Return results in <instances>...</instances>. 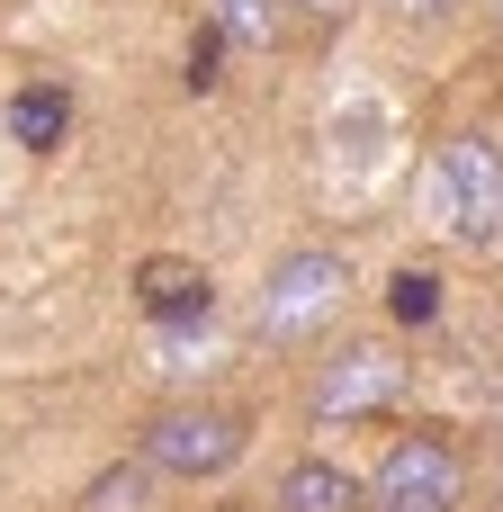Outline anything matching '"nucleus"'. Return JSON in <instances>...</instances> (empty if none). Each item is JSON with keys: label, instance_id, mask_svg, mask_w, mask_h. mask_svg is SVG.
Returning a JSON list of instances; mask_svg holds the SVG:
<instances>
[{"label": "nucleus", "instance_id": "nucleus-1", "mask_svg": "<svg viewBox=\"0 0 503 512\" xmlns=\"http://www.w3.org/2000/svg\"><path fill=\"white\" fill-rule=\"evenodd\" d=\"M342 288H351L342 252H288V261L270 270V288H261V333H270V342L315 333V324L342 306Z\"/></svg>", "mask_w": 503, "mask_h": 512}, {"label": "nucleus", "instance_id": "nucleus-2", "mask_svg": "<svg viewBox=\"0 0 503 512\" xmlns=\"http://www.w3.org/2000/svg\"><path fill=\"white\" fill-rule=\"evenodd\" d=\"M243 414H216V405H180L144 432V468H171V477H225L243 459Z\"/></svg>", "mask_w": 503, "mask_h": 512}, {"label": "nucleus", "instance_id": "nucleus-3", "mask_svg": "<svg viewBox=\"0 0 503 512\" xmlns=\"http://www.w3.org/2000/svg\"><path fill=\"white\" fill-rule=\"evenodd\" d=\"M441 207L459 243H495L503 234V153L486 135H450L441 144Z\"/></svg>", "mask_w": 503, "mask_h": 512}, {"label": "nucleus", "instance_id": "nucleus-4", "mask_svg": "<svg viewBox=\"0 0 503 512\" xmlns=\"http://www.w3.org/2000/svg\"><path fill=\"white\" fill-rule=\"evenodd\" d=\"M378 504H423V512H450L459 504V486H468V468H459V450L441 441V432H405L387 459H378Z\"/></svg>", "mask_w": 503, "mask_h": 512}, {"label": "nucleus", "instance_id": "nucleus-5", "mask_svg": "<svg viewBox=\"0 0 503 512\" xmlns=\"http://www.w3.org/2000/svg\"><path fill=\"white\" fill-rule=\"evenodd\" d=\"M396 387H405V360H396V351H342V360L315 378V423H351V414H378Z\"/></svg>", "mask_w": 503, "mask_h": 512}, {"label": "nucleus", "instance_id": "nucleus-6", "mask_svg": "<svg viewBox=\"0 0 503 512\" xmlns=\"http://www.w3.org/2000/svg\"><path fill=\"white\" fill-rule=\"evenodd\" d=\"M135 297H144V315H153L162 333H189V324H207V315H216V279H207V270H189V261H144Z\"/></svg>", "mask_w": 503, "mask_h": 512}, {"label": "nucleus", "instance_id": "nucleus-7", "mask_svg": "<svg viewBox=\"0 0 503 512\" xmlns=\"http://www.w3.org/2000/svg\"><path fill=\"white\" fill-rule=\"evenodd\" d=\"M279 512H360V477L342 459H297L279 477Z\"/></svg>", "mask_w": 503, "mask_h": 512}, {"label": "nucleus", "instance_id": "nucleus-8", "mask_svg": "<svg viewBox=\"0 0 503 512\" xmlns=\"http://www.w3.org/2000/svg\"><path fill=\"white\" fill-rule=\"evenodd\" d=\"M63 126H72V90H63V81H27V90L9 99V144L54 153V144H63Z\"/></svg>", "mask_w": 503, "mask_h": 512}, {"label": "nucleus", "instance_id": "nucleus-9", "mask_svg": "<svg viewBox=\"0 0 503 512\" xmlns=\"http://www.w3.org/2000/svg\"><path fill=\"white\" fill-rule=\"evenodd\" d=\"M387 315L396 324H432L441 315V270H396L387 279Z\"/></svg>", "mask_w": 503, "mask_h": 512}, {"label": "nucleus", "instance_id": "nucleus-10", "mask_svg": "<svg viewBox=\"0 0 503 512\" xmlns=\"http://www.w3.org/2000/svg\"><path fill=\"white\" fill-rule=\"evenodd\" d=\"M216 27L234 45H279V9L270 0H216Z\"/></svg>", "mask_w": 503, "mask_h": 512}, {"label": "nucleus", "instance_id": "nucleus-11", "mask_svg": "<svg viewBox=\"0 0 503 512\" xmlns=\"http://www.w3.org/2000/svg\"><path fill=\"white\" fill-rule=\"evenodd\" d=\"M144 477H153V468H117V477H99V486H90V512H135V504H144Z\"/></svg>", "mask_w": 503, "mask_h": 512}, {"label": "nucleus", "instance_id": "nucleus-12", "mask_svg": "<svg viewBox=\"0 0 503 512\" xmlns=\"http://www.w3.org/2000/svg\"><path fill=\"white\" fill-rule=\"evenodd\" d=\"M216 45H225V27H207V36L189 45V90H216Z\"/></svg>", "mask_w": 503, "mask_h": 512}, {"label": "nucleus", "instance_id": "nucleus-13", "mask_svg": "<svg viewBox=\"0 0 503 512\" xmlns=\"http://www.w3.org/2000/svg\"><path fill=\"white\" fill-rule=\"evenodd\" d=\"M387 9H405V18H450L459 0H387Z\"/></svg>", "mask_w": 503, "mask_h": 512}, {"label": "nucleus", "instance_id": "nucleus-14", "mask_svg": "<svg viewBox=\"0 0 503 512\" xmlns=\"http://www.w3.org/2000/svg\"><path fill=\"white\" fill-rule=\"evenodd\" d=\"M297 9H315V18H333V9H342V0H297Z\"/></svg>", "mask_w": 503, "mask_h": 512}, {"label": "nucleus", "instance_id": "nucleus-15", "mask_svg": "<svg viewBox=\"0 0 503 512\" xmlns=\"http://www.w3.org/2000/svg\"><path fill=\"white\" fill-rule=\"evenodd\" d=\"M378 512H423V504H378Z\"/></svg>", "mask_w": 503, "mask_h": 512}]
</instances>
